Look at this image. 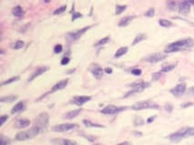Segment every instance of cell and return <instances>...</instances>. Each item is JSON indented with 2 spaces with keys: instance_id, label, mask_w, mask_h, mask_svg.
<instances>
[{
  "instance_id": "22",
  "label": "cell",
  "mask_w": 194,
  "mask_h": 145,
  "mask_svg": "<svg viewBox=\"0 0 194 145\" xmlns=\"http://www.w3.org/2000/svg\"><path fill=\"white\" fill-rule=\"evenodd\" d=\"M52 143H57V145H77V143L72 140H54Z\"/></svg>"
},
{
  "instance_id": "45",
  "label": "cell",
  "mask_w": 194,
  "mask_h": 145,
  "mask_svg": "<svg viewBox=\"0 0 194 145\" xmlns=\"http://www.w3.org/2000/svg\"><path fill=\"white\" fill-rule=\"evenodd\" d=\"M104 72L105 73H107V74H112V68H109V67H107V68H105V70H104Z\"/></svg>"
},
{
  "instance_id": "30",
  "label": "cell",
  "mask_w": 194,
  "mask_h": 145,
  "mask_svg": "<svg viewBox=\"0 0 194 145\" xmlns=\"http://www.w3.org/2000/svg\"><path fill=\"white\" fill-rule=\"evenodd\" d=\"M83 124H84V125L85 126H87V127H104L103 125H100V124H93V123H91L90 121H88V120H83Z\"/></svg>"
},
{
  "instance_id": "48",
  "label": "cell",
  "mask_w": 194,
  "mask_h": 145,
  "mask_svg": "<svg viewBox=\"0 0 194 145\" xmlns=\"http://www.w3.org/2000/svg\"><path fill=\"white\" fill-rule=\"evenodd\" d=\"M117 145H131V143H129V142H124V143H119Z\"/></svg>"
},
{
  "instance_id": "41",
  "label": "cell",
  "mask_w": 194,
  "mask_h": 145,
  "mask_svg": "<svg viewBox=\"0 0 194 145\" xmlns=\"http://www.w3.org/2000/svg\"><path fill=\"white\" fill-rule=\"evenodd\" d=\"M7 119H8V115H2L1 119H0V125L2 126Z\"/></svg>"
},
{
  "instance_id": "46",
  "label": "cell",
  "mask_w": 194,
  "mask_h": 145,
  "mask_svg": "<svg viewBox=\"0 0 194 145\" xmlns=\"http://www.w3.org/2000/svg\"><path fill=\"white\" fill-rule=\"evenodd\" d=\"M188 94H189L190 95H194V86L191 87V88L188 90Z\"/></svg>"
},
{
  "instance_id": "19",
  "label": "cell",
  "mask_w": 194,
  "mask_h": 145,
  "mask_svg": "<svg viewBox=\"0 0 194 145\" xmlns=\"http://www.w3.org/2000/svg\"><path fill=\"white\" fill-rule=\"evenodd\" d=\"M24 10L20 5H16L12 9V14L16 17H22L24 15Z\"/></svg>"
},
{
  "instance_id": "17",
  "label": "cell",
  "mask_w": 194,
  "mask_h": 145,
  "mask_svg": "<svg viewBox=\"0 0 194 145\" xmlns=\"http://www.w3.org/2000/svg\"><path fill=\"white\" fill-rule=\"evenodd\" d=\"M26 108V103L24 101H21L19 103H17L13 108H12V111L11 113L12 114H16V113H20L22 111H24Z\"/></svg>"
},
{
  "instance_id": "13",
  "label": "cell",
  "mask_w": 194,
  "mask_h": 145,
  "mask_svg": "<svg viewBox=\"0 0 194 145\" xmlns=\"http://www.w3.org/2000/svg\"><path fill=\"white\" fill-rule=\"evenodd\" d=\"M90 100H91L90 96H76V97L73 98L71 103L80 106V105H83L84 104H86L87 102H88Z\"/></svg>"
},
{
  "instance_id": "34",
  "label": "cell",
  "mask_w": 194,
  "mask_h": 145,
  "mask_svg": "<svg viewBox=\"0 0 194 145\" xmlns=\"http://www.w3.org/2000/svg\"><path fill=\"white\" fill-rule=\"evenodd\" d=\"M110 40V38H109V36H107V37H104V38H102L101 40H99L95 45L96 46H99V45H103V44H108V42Z\"/></svg>"
},
{
  "instance_id": "20",
  "label": "cell",
  "mask_w": 194,
  "mask_h": 145,
  "mask_svg": "<svg viewBox=\"0 0 194 145\" xmlns=\"http://www.w3.org/2000/svg\"><path fill=\"white\" fill-rule=\"evenodd\" d=\"M134 18H135V16H131V15L125 16V17L121 18L120 23H119V26H126V25H128Z\"/></svg>"
},
{
  "instance_id": "33",
  "label": "cell",
  "mask_w": 194,
  "mask_h": 145,
  "mask_svg": "<svg viewBox=\"0 0 194 145\" xmlns=\"http://www.w3.org/2000/svg\"><path fill=\"white\" fill-rule=\"evenodd\" d=\"M66 9H67V5H62V6L58 7L57 9H56V10L54 11V15H60V14L64 13V12L66 11Z\"/></svg>"
},
{
  "instance_id": "27",
  "label": "cell",
  "mask_w": 194,
  "mask_h": 145,
  "mask_svg": "<svg viewBox=\"0 0 194 145\" xmlns=\"http://www.w3.org/2000/svg\"><path fill=\"white\" fill-rule=\"evenodd\" d=\"M175 67H176V64H165V65L162 66L161 72H162V73H168V72L172 71Z\"/></svg>"
},
{
  "instance_id": "25",
  "label": "cell",
  "mask_w": 194,
  "mask_h": 145,
  "mask_svg": "<svg viewBox=\"0 0 194 145\" xmlns=\"http://www.w3.org/2000/svg\"><path fill=\"white\" fill-rule=\"evenodd\" d=\"M127 52H128V47H127V46L120 47V49L116 52V54H115V57H116V58H119V57H120V56L124 55Z\"/></svg>"
},
{
  "instance_id": "2",
  "label": "cell",
  "mask_w": 194,
  "mask_h": 145,
  "mask_svg": "<svg viewBox=\"0 0 194 145\" xmlns=\"http://www.w3.org/2000/svg\"><path fill=\"white\" fill-rule=\"evenodd\" d=\"M189 136H194V128L192 127L182 128V129L179 130L178 132L171 134L169 138L171 142L178 143V142L182 141L183 138H186Z\"/></svg>"
},
{
  "instance_id": "49",
  "label": "cell",
  "mask_w": 194,
  "mask_h": 145,
  "mask_svg": "<svg viewBox=\"0 0 194 145\" xmlns=\"http://www.w3.org/2000/svg\"><path fill=\"white\" fill-rule=\"evenodd\" d=\"M189 1V3L190 4H192V5H194V0H188Z\"/></svg>"
},
{
  "instance_id": "4",
  "label": "cell",
  "mask_w": 194,
  "mask_h": 145,
  "mask_svg": "<svg viewBox=\"0 0 194 145\" xmlns=\"http://www.w3.org/2000/svg\"><path fill=\"white\" fill-rule=\"evenodd\" d=\"M48 121H49L48 114L47 113H41L34 120V126L37 127L40 130V132H43L47 129L48 125Z\"/></svg>"
},
{
  "instance_id": "39",
  "label": "cell",
  "mask_w": 194,
  "mask_h": 145,
  "mask_svg": "<svg viewBox=\"0 0 194 145\" xmlns=\"http://www.w3.org/2000/svg\"><path fill=\"white\" fill-rule=\"evenodd\" d=\"M141 73H142V71L140 70V69H133V70H131V74H133V75H136V76H139V75H140L141 74Z\"/></svg>"
},
{
  "instance_id": "51",
  "label": "cell",
  "mask_w": 194,
  "mask_h": 145,
  "mask_svg": "<svg viewBox=\"0 0 194 145\" xmlns=\"http://www.w3.org/2000/svg\"></svg>"
},
{
  "instance_id": "36",
  "label": "cell",
  "mask_w": 194,
  "mask_h": 145,
  "mask_svg": "<svg viewBox=\"0 0 194 145\" xmlns=\"http://www.w3.org/2000/svg\"><path fill=\"white\" fill-rule=\"evenodd\" d=\"M155 14V10L154 8H150L146 13H145V16H148V17H152Z\"/></svg>"
},
{
  "instance_id": "28",
  "label": "cell",
  "mask_w": 194,
  "mask_h": 145,
  "mask_svg": "<svg viewBox=\"0 0 194 145\" xmlns=\"http://www.w3.org/2000/svg\"><path fill=\"white\" fill-rule=\"evenodd\" d=\"M178 3L175 0H167V6L171 10H175L178 7Z\"/></svg>"
},
{
  "instance_id": "24",
  "label": "cell",
  "mask_w": 194,
  "mask_h": 145,
  "mask_svg": "<svg viewBox=\"0 0 194 145\" xmlns=\"http://www.w3.org/2000/svg\"><path fill=\"white\" fill-rule=\"evenodd\" d=\"M10 46H11L12 49L18 50V49H21V48L24 46V42L18 40V41H16V42H15V43H12V44H10Z\"/></svg>"
},
{
  "instance_id": "26",
  "label": "cell",
  "mask_w": 194,
  "mask_h": 145,
  "mask_svg": "<svg viewBox=\"0 0 194 145\" xmlns=\"http://www.w3.org/2000/svg\"><path fill=\"white\" fill-rule=\"evenodd\" d=\"M146 35L145 34H139L136 37H135V39H134V41H133V43H132V45H135V44H139L140 42H141L142 40H144V39H146Z\"/></svg>"
},
{
  "instance_id": "8",
  "label": "cell",
  "mask_w": 194,
  "mask_h": 145,
  "mask_svg": "<svg viewBox=\"0 0 194 145\" xmlns=\"http://www.w3.org/2000/svg\"><path fill=\"white\" fill-rule=\"evenodd\" d=\"M91 26H92V25H88V26H86V27H84V28H82V29H80V30L76 31V32L69 33V34L68 35L67 38H68L69 41H75V40L78 39L79 37H81V35H82L87 30H88Z\"/></svg>"
},
{
  "instance_id": "35",
  "label": "cell",
  "mask_w": 194,
  "mask_h": 145,
  "mask_svg": "<svg viewBox=\"0 0 194 145\" xmlns=\"http://www.w3.org/2000/svg\"><path fill=\"white\" fill-rule=\"evenodd\" d=\"M144 124V121L140 117H136L134 120V125L135 126H140Z\"/></svg>"
},
{
  "instance_id": "31",
  "label": "cell",
  "mask_w": 194,
  "mask_h": 145,
  "mask_svg": "<svg viewBox=\"0 0 194 145\" xmlns=\"http://www.w3.org/2000/svg\"><path fill=\"white\" fill-rule=\"evenodd\" d=\"M126 5H116V12H115V14L118 15H120L123 11H125L126 10Z\"/></svg>"
},
{
  "instance_id": "40",
  "label": "cell",
  "mask_w": 194,
  "mask_h": 145,
  "mask_svg": "<svg viewBox=\"0 0 194 145\" xmlns=\"http://www.w3.org/2000/svg\"><path fill=\"white\" fill-rule=\"evenodd\" d=\"M69 61H70V59L68 58V57H63L62 58V60H61V64L62 65H66V64H68V63H69Z\"/></svg>"
},
{
  "instance_id": "50",
  "label": "cell",
  "mask_w": 194,
  "mask_h": 145,
  "mask_svg": "<svg viewBox=\"0 0 194 145\" xmlns=\"http://www.w3.org/2000/svg\"><path fill=\"white\" fill-rule=\"evenodd\" d=\"M48 1H49V0H46V2H48Z\"/></svg>"
},
{
  "instance_id": "21",
  "label": "cell",
  "mask_w": 194,
  "mask_h": 145,
  "mask_svg": "<svg viewBox=\"0 0 194 145\" xmlns=\"http://www.w3.org/2000/svg\"><path fill=\"white\" fill-rule=\"evenodd\" d=\"M81 111H82V109H78V110H73V111H71V112H68V114H65V117H64V118L68 119V120L73 119V118L77 117V116L81 113Z\"/></svg>"
},
{
  "instance_id": "15",
  "label": "cell",
  "mask_w": 194,
  "mask_h": 145,
  "mask_svg": "<svg viewBox=\"0 0 194 145\" xmlns=\"http://www.w3.org/2000/svg\"><path fill=\"white\" fill-rule=\"evenodd\" d=\"M48 69H49V68H48V67H47V66H44V67H39L37 70H36V71L33 73V74L31 75V77H30V78H28V82H31V81H33L35 78L38 77L39 75H41V74H43L45 72H47Z\"/></svg>"
},
{
  "instance_id": "37",
  "label": "cell",
  "mask_w": 194,
  "mask_h": 145,
  "mask_svg": "<svg viewBox=\"0 0 194 145\" xmlns=\"http://www.w3.org/2000/svg\"><path fill=\"white\" fill-rule=\"evenodd\" d=\"M62 50H63V47H62L61 44H57V45H55V47H54V52H55V54H60V53L62 52Z\"/></svg>"
},
{
  "instance_id": "5",
  "label": "cell",
  "mask_w": 194,
  "mask_h": 145,
  "mask_svg": "<svg viewBox=\"0 0 194 145\" xmlns=\"http://www.w3.org/2000/svg\"><path fill=\"white\" fill-rule=\"evenodd\" d=\"M131 86H132V90L130 91L129 93H127L125 97H129L136 93H140V92L144 91L146 88H148L150 86V84L145 83V82H140V83H135V84H131Z\"/></svg>"
},
{
  "instance_id": "3",
  "label": "cell",
  "mask_w": 194,
  "mask_h": 145,
  "mask_svg": "<svg viewBox=\"0 0 194 145\" xmlns=\"http://www.w3.org/2000/svg\"><path fill=\"white\" fill-rule=\"evenodd\" d=\"M39 133H40V130L37 127L33 126L32 128H30L27 131H23V132L18 133L16 135V141H26L28 139H32V138L36 137Z\"/></svg>"
},
{
  "instance_id": "43",
  "label": "cell",
  "mask_w": 194,
  "mask_h": 145,
  "mask_svg": "<svg viewBox=\"0 0 194 145\" xmlns=\"http://www.w3.org/2000/svg\"><path fill=\"white\" fill-rule=\"evenodd\" d=\"M165 109H166L168 112H171L172 109H173V107H172V105H171V104H166V105H165Z\"/></svg>"
},
{
  "instance_id": "1",
  "label": "cell",
  "mask_w": 194,
  "mask_h": 145,
  "mask_svg": "<svg viewBox=\"0 0 194 145\" xmlns=\"http://www.w3.org/2000/svg\"><path fill=\"white\" fill-rule=\"evenodd\" d=\"M194 44V41L191 38L182 39L176 41L174 43H171L165 48V53H173V52H179L184 49H188L192 47Z\"/></svg>"
},
{
  "instance_id": "12",
  "label": "cell",
  "mask_w": 194,
  "mask_h": 145,
  "mask_svg": "<svg viewBox=\"0 0 194 145\" xmlns=\"http://www.w3.org/2000/svg\"><path fill=\"white\" fill-rule=\"evenodd\" d=\"M186 92V85L185 84H180L177 86H175L173 89L171 90V93L174 95V96H182L184 93Z\"/></svg>"
},
{
  "instance_id": "44",
  "label": "cell",
  "mask_w": 194,
  "mask_h": 145,
  "mask_svg": "<svg viewBox=\"0 0 194 145\" xmlns=\"http://www.w3.org/2000/svg\"><path fill=\"white\" fill-rule=\"evenodd\" d=\"M9 141H7V140H5L4 138H2V140H1V145H8L9 144Z\"/></svg>"
},
{
  "instance_id": "32",
  "label": "cell",
  "mask_w": 194,
  "mask_h": 145,
  "mask_svg": "<svg viewBox=\"0 0 194 145\" xmlns=\"http://www.w3.org/2000/svg\"><path fill=\"white\" fill-rule=\"evenodd\" d=\"M17 80H19V76H14V77H12V78H10V79H8V80H6V81L3 82V83L1 84V85L4 86V85H5V84H11V83H14V82H16V81H17Z\"/></svg>"
},
{
  "instance_id": "42",
  "label": "cell",
  "mask_w": 194,
  "mask_h": 145,
  "mask_svg": "<svg viewBox=\"0 0 194 145\" xmlns=\"http://www.w3.org/2000/svg\"><path fill=\"white\" fill-rule=\"evenodd\" d=\"M81 16H82V15H81L80 13H74V15H72V21H74V20H76L77 18L81 17Z\"/></svg>"
},
{
  "instance_id": "38",
  "label": "cell",
  "mask_w": 194,
  "mask_h": 145,
  "mask_svg": "<svg viewBox=\"0 0 194 145\" xmlns=\"http://www.w3.org/2000/svg\"><path fill=\"white\" fill-rule=\"evenodd\" d=\"M161 72L154 73V74H152V80H153V81H157V80H159V79L161 78Z\"/></svg>"
},
{
  "instance_id": "11",
  "label": "cell",
  "mask_w": 194,
  "mask_h": 145,
  "mask_svg": "<svg viewBox=\"0 0 194 145\" xmlns=\"http://www.w3.org/2000/svg\"><path fill=\"white\" fill-rule=\"evenodd\" d=\"M165 57H166L165 54H161V53H156V54H151L148 57H146L145 61H147L149 63H158V62H161L163 59H165Z\"/></svg>"
},
{
  "instance_id": "6",
  "label": "cell",
  "mask_w": 194,
  "mask_h": 145,
  "mask_svg": "<svg viewBox=\"0 0 194 145\" xmlns=\"http://www.w3.org/2000/svg\"><path fill=\"white\" fill-rule=\"evenodd\" d=\"M131 108L135 111H140V110H144V109H148V108H157L158 109L159 106L151 104L150 101H142V102H139V103L135 104Z\"/></svg>"
},
{
  "instance_id": "10",
  "label": "cell",
  "mask_w": 194,
  "mask_h": 145,
  "mask_svg": "<svg viewBox=\"0 0 194 145\" xmlns=\"http://www.w3.org/2000/svg\"><path fill=\"white\" fill-rule=\"evenodd\" d=\"M178 9H179V12L182 15H187L190 13V10H191V4L189 3L188 0H181L179 2V5H178Z\"/></svg>"
},
{
  "instance_id": "14",
  "label": "cell",
  "mask_w": 194,
  "mask_h": 145,
  "mask_svg": "<svg viewBox=\"0 0 194 145\" xmlns=\"http://www.w3.org/2000/svg\"><path fill=\"white\" fill-rule=\"evenodd\" d=\"M30 125V121L25 118L22 119H18L16 121L15 123V127L17 129H23V128H26Z\"/></svg>"
},
{
  "instance_id": "23",
  "label": "cell",
  "mask_w": 194,
  "mask_h": 145,
  "mask_svg": "<svg viewBox=\"0 0 194 145\" xmlns=\"http://www.w3.org/2000/svg\"><path fill=\"white\" fill-rule=\"evenodd\" d=\"M16 99H17L16 95H8V96L2 97L0 102L1 103H12V102H15Z\"/></svg>"
},
{
  "instance_id": "18",
  "label": "cell",
  "mask_w": 194,
  "mask_h": 145,
  "mask_svg": "<svg viewBox=\"0 0 194 145\" xmlns=\"http://www.w3.org/2000/svg\"><path fill=\"white\" fill-rule=\"evenodd\" d=\"M104 71L102 70L101 67H99L98 64H96V66L94 67V69L92 70V74L97 78V79H100L103 75Z\"/></svg>"
},
{
  "instance_id": "16",
  "label": "cell",
  "mask_w": 194,
  "mask_h": 145,
  "mask_svg": "<svg viewBox=\"0 0 194 145\" xmlns=\"http://www.w3.org/2000/svg\"><path fill=\"white\" fill-rule=\"evenodd\" d=\"M68 79H66V80H62V81H60V82H58L57 84H56L54 86H53V88H52V90H51V93H53V92H56V91H59V90H62V89H64L66 86H67V84H68Z\"/></svg>"
},
{
  "instance_id": "9",
  "label": "cell",
  "mask_w": 194,
  "mask_h": 145,
  "mask_svg": "<svg viewBox=\"0 0 194 145\" xmlns=\"http://www.w3.org/2000/svg\"><path fill=\"white\" fill-rule=\"evenodd\" d=\"M126 107H117V106H114V105H108L106 106L104 109H102L100 112L104 114H118L123 110H125Z\"/></svg>"
},
{
  "instance_id": "7",
  "label": "cell",
  "mask_w": 194,
  "mask_h": 145,
  "mask_svg": "<svg viewBox=\"0 0 194 145\" xmlns=\"http://www.w3.org/2000/svg\"><path fill=\"white\" fill-rule=\"evenodd\" d=\"M76 127V124H58L56 125L52 128L53 132L56 133H64V132H68Z\"/></svg>"
},
{
  "instance_id": "29",
  "label": "cell",
  "mask_w": 194,
  "mask_h": 145,
  "mask_svg": "<svg viewBox=\"0 0 194 145\" xmlns=\"http://www.w3.org/2000/svg\"><path fill=\"white\" fill-rule=\"evenodd\" d=\"M159 24H160V25H161L163 27H170L172 25V23L168 19H160Z\"/></svg>"
},
{
  "instance_id": "47",
  "label": "cell",
  "mask_w": 194,
  "mask_h": 145,
  "mask_svg": "<svg viewBox=\"0 0 194 145\" xmlns=\"http://www.w3.org/2000/svg\"><path fill=\"white\" fill-rule=\"evenodd\" d=\"M155 118H156V116H153V117H151V118H149V119H148V121H147V122H148V123H149V124H151V122H153V121H154V120H155Z\"/></svg>"
}]
</instances>
